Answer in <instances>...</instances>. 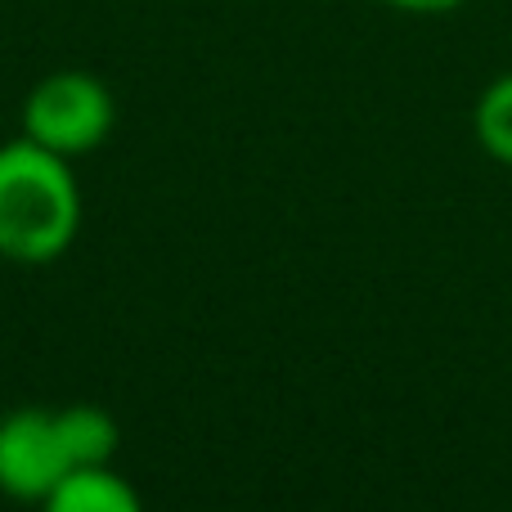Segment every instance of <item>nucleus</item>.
Returning a JSON list of instances; mask_svg holds the SVG:
<instances>
[{
    "instance_id": "obj_6",
    "label": "nucleus",
    "mask_w": 512,
    "mask_h": 512,
    "mask_svg": "<svg viewBox=\"0 0 512 512\" xmlns=\"http://www.w3.org/2000/svg\"><path fill=\"white\" fill-rule=\"evenodd\" d=\"M472 126H477L481 149H486L495 162L512 167V72L495 77L486 90H481Z\"/></svg>"
},
{
    "instance_id": "obj_7",
    "label": "nucleus",
    "mask_w": 512,
    "mask_h": 512,
    "mask_svg": "<svg viewBox=\"0 0 512 512\" xmlns=\"http://www.w3.org/2000/svg\"><path fill=\"white\" fill-rule=\"evenodd\" d=\"M382 5L400 9V14H454V9H463L468 0H382Z\"/></svg>"
},
{
    "instance_id": "obj_3",
    "label": "nucleus",
    "mask_w": 512,
    "mask_h": 512,
    "mask_svg": "<svg viewBox=\"0 0 512 512\" xmlns=\"http://www.w3.org/2000/svg\"><path fill=\"white\" fill-rule=\"evenodd\" d=\"M72 472L68 450L54 414L45 409H14L0 418V490L23 504H41Z\"/></svg>"
},
{
    "instance_id": "obj_4",
    "label": "nucleus",
    "mask_w": 512,
    "mask_h": 512,
    "mask_svg": "<svg viewBox=\"0 0 512 512\" xmlns=\"http://www.w3.org/2000/svg\"><path fill=\"white\" fill-rule=\"evenodd\" d=\"M41 512H144V504L113 468H72L41 499Z\"/></svg>"
},
{
    "instance_id": "obj_2",
    "label": "nucleus",
    "mask_w": 512,
    "mask_h": 512,
    "mask_svg": "<svg viewBox=\"0 0 512 512\" xmlns=\"http://www.w3.org/2000/svg\"><path fill=\"white\" fill-rule=\"evenodd\" d=\"M117 122L113 90L90 72H50L23 104V135L59 158L99 149Z\"/></svg>"
},
{
    "instance_id": "obj_1",
    "label": "nucleus",
    "mask_w": 512,
    "mask_h": 512,
    "mask_svg": "<svg viewBox=\"0 0 512 512\" xmlns=\"http://www.w3.org/2000/svg\"><path fill=\"white\" fill-rule=\"evenodd\" d=\"M81 225V189L68 158L36 140L0 144V256L23 265L68 252Z\"/></svg>"
},
{
    "instance_id": "obj_5",
    "label": "nucleus",
    "mask_w": 512,
    "mask_h": 512,
    "mask_svg": "<svg viewBox=\"0 0 512 512\" xmlns=\"http://www.w3.org/2000/svg\"><path fill=\"white\" fill-rule=\"evenodd\" d=\"M59 423V436H63V450H68V463L72 468H108L117 454V432L113 414L99 405H68L54 414Z\"/></svg>"
}]
</instances>
